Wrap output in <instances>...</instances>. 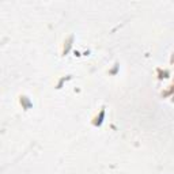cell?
Wrapping results in <instances>:
<instances>
[{
  "label": "cell",
  "instance_id": "6da1fadb",
  "mask_svg": "<svg viewBox=\"0 0 174 174\" xmlns=\"http://www.w3.org/2000/svg\"><path fill=\"white\" fill-rule=\"evenodd\" d=\"M104 117H105V108H102L101 112H100V116H97V117L93 118V121H91L93 125L94 126H101L102 122H104Z\"/></svg>",
  "mask_w": 174,
  "mask_h": 174
}]
</instances>
